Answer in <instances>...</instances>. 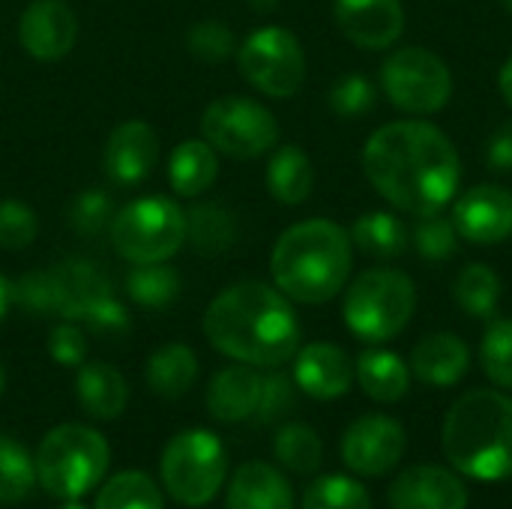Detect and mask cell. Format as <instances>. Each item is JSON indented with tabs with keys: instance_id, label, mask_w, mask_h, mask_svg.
Returning <instances> with one entry per match:
<instances>
[{
	"instance_id": "obj_1",
	"label": "cell",
	"mask_w": 512,
	"mask_h": 509,
	"mask_svg": "<svg viewBox=\"0 0 512 509\" xmlns=\"http://www.w3.org/2000/svg\"><path fill=\"white\" fill-rule=\"evenodd\" d=\"M363 168L378 195L411 216L444 210L462 180L456 144L423 120H396L372 132Z\"/></svg>"
},
{
	"instance_id": "obj_2",
	"label": "cell",
	"mask_w": 512,
	"mask_h": 509,
	"mask_svg": "<svg viewBox=\"0 0 512 509\" xmlns=\"http://www.w3.org/2000/svg\"><path fill=\"white\" fill-rule=\"evenodd\" d=\"M204 333L225 357L276 369L300 348V321L279 288L264 282H240L225 288L204 315Z\"/></svg>"
},
{
	"instance_id": "obj_3",
	"label": "cell",
	"mask_w": 512,
	"mask_h": 509,
	"mask_svg": "<svg viewBox=\"0 0 512 509\" xmlns=\"http://www.w3.org/2000/svg\"><path fill=\"white\" fill-rule=\"evenodd\" d=\"M351 237L330 219L291 225L273 246L270 270L276 288L297 303L333 300L351 276Z\"/></svg>"
},
{
	"instance_id": "obj_4",
	"label": "cell",
	"mask_w": 512,
	"mask_h": 509,
	"mask_svg": "<svg viewBox=\"0 0 512 509\" xmlns=\"http://www.w3.org/2000/svg\"><path fill=\"white\" fill-rule=\"evenodd\" d=\"M444 453L450 465L480 483L512 477V399L498 390H471L444 417Z\"/></svg>"
},
{
	"instance_id": "obj_5",
	"label": "cell",
	"mask_w": 512,
	"mask_h": 509,
	"mask_svg": "<svg viewBox=\"0 0 512 509\" xmlns=\"http://www.w3.org/2000/svg\"><path fill=\"white\" fill-rule=\"evenodd\" d=\"M108 462V441L96 429L75 423L51 429L33 459L39 486L60 501H78L81 495L93 492L105 477Z\"/></svg>"
},
{
	"instance_id": "obj_6",
	"label": "cell",
	"mask_w": 512,
	"mask_h": 509,
	"mask_svg": "<svg viewBox=\"0 0 512 509\" xmlns=\"http://www.w3.org/2000/svg\"><path fill=\"white\" fill-rule=\"evenodd\" d=\"M417 309V288L408 273L375 267L360 273L345 294V324L363 342L399 336Z\"/></svg>"
},
{
	"instance_id": "obj_7",
	"label": "cell",
	"mask_w": 512,
	"mask_h": 509,
	"mask_svg": "<svg viewBox=\"0 0 512 509\" xmlns=\"http://www.w3.org/2000/svg\"><path fill=\"white\" fill-rule=\"evenodd\" d=\"M228 474V456L222 441L207 429L180 432L168 441L159 459V477L165 492L183 507L210 504Z\"/></svg>"
},
{
	"instance_id": "obj_8",
	"label": "cell",
	"mask_w": 512,
	"mask_h": 509,
	"mask_svg": "<svg viewBox=\"0 0 512 509\" xmlns=\"http://www.w3.org/2000/svg\"><path fill=\"white\" fill-rule=\"evenodd\" d=\"M108 231L129 264H159L186 243V213L168 198H138L114 213Z\"/></svg>"
},
{
	"instance_id": "obj_9",
	"label": "cell",
	"mask_w": 512,
	"mask_h": 509,
	"mask_svg": "<svg viewBox=\"0 0 512 509\" xmlns=\"http://www.w3.org/2000/svg\"><path fill=\"white\" fill-rule=\"evenodd\" d=\"M387 99L408 114H435L453 96L450 66L429 48H399L381 66Z\"/></svg>"
},
{
	"instance_id": "obj_10",
	"label": "cell",
	"mask_w": 512,
	"mask_h": 509,
	"mask_svg": "<svg viewBox=\"0 0 512 509\" xmlns=\"http://www.w3.org/2000/svg\"><path fill=\"white\" fill-rule=\"evenodd\" d=\"M201 132L216 153L234 159H258L279 141V123L270 108L246 96H222L210 102L201 117Z\"/></svg>"
},
{
	"instance_id": "obj_11",
	"label": "cell",
	"mask_w": 512,
	"mask_h": 509,
	"mask_svg": "<svg viewBox=\"0 0 512 509\" xmlns=\"http://www.w3.org/2000/svg\"><path fill=\"white\" fill-rule=\"evenodd\" d=\"M237 63L246 81L273 99L294 96L306 78V54L300 39L276 24L246 36L237 51Z\"/></svg>"
},
{
	"instance_id": "obj_12",
	"label": "cell",
	"mask_w": 512,
	"mask_h": 509,
	"mask_svg": "<svg viewBox=\"0 0 512 509\" xmlns=\"http://www.w3.org/2000/svg\"><path fill=\"white\" fill-rule=\"evenodd\" d=\"M408 447L405 429L387 414H366L342 435V462L360 477L390 474Z\"/></svg>"
},
{
	"instance_id": "obj_13",
	"label": "cell",
	"mask_w": 512,
	"mask_h": 509,
	"mask_svg": "<svg viewBox=\"0 0 512 509\" xmlns=\"http://www.w3.org/2000/svg\"><path fill=\"white\" fill-rule=\"evenodd\" d=\"M453 225L474 246H495L512 234V192L507 186L480 183L453 207Z\"/></svg>"
},
{
	"instance_id": "obj_14",
	"label": "cell",
	"mask_w": 512,
	"mask_h": 509,
	"mask_svg": "<svg viewBox=\"0 0 512 509\" xmlns=\"http://www.w3.org/2000/svg\"><path fill=\"white\" fill-rule=\"evenodd\" d=\"M78 39V18L63 0H33L18 21V42L36 60H60Z\"/></svg>"
},
{
	"instance_id": "obj_15",
	"label": "cell",
	"mask_w": 512,
	"mask_h": 509,
	"mask_svg": "<svg viewBox=\"0 0 512 509\" xmlns=\"http://www.w3.org/2000/svg\"><path fill=\"white\" fill-rule=\"evenodd\" d=\"M333 12L342 33L369 51L390 48L405 30L402 0H336Z\"/></svg>"
},
{
	"instance_id": "obj_16",
	"label": "cell",
	"mask_w": 512,
	"mask_h": 509,
	"mask_svg": "<svg viewBox=\"0 0 512 509\" xmlns=\"http://www.w3.org/2000/svg\"><path fill=\"white\" fill-rule=\"evenodd\" d=\"M390 509H468V489L441 465H417L393 480Z\"/></svg>"
},
{
	"instance_id": "obj_17",
	"label": "cell",
	"mask_w": 512,
	"mask_h": 509,
	"mask_svg": "<svg viewBox=\"0 0 512 509\" xmlns=\"http://www.w3.org/2000/svg\"><path fill=\"white\" fill-rule=\"evenodd\" d=\"M105 174L120 186H135L147 180L159 162V138L144 120H126L114 126L105 141Z\"/></svg>"
},
{
	"instance_id": "obj_18",
	"label": "cell",
	"mask_w": 512,
	"mask_h": 509,
	"mask_svg": "<svg viewBox=\"0 0 512 509\" xmlns=\"http://www.w3.org/2000/svg\"><path fill=\"white\" fill-rule=\"evenodd\" d=\"M48 276H51V294H54V315L66 321H84L93 306L114 297L108 276L96 264L81 261V258L51 267Z\"/></svg>"
},
{
	"instance_id": "obj_19",
	"label": "cell",
	"mask_w": 512,
	"mask_h": 509,
	"mask_svg": "<svg viewBox=\"0 0 512 509\" xmlns=\"http://www.w3.org/2000/svg\"><path fill=\"white\" fill-rule=\"evenodd\" d=\"M294 381L297 387L321 402L339 399L351 390L354 366L348 354L333 342H312L294 354Z\"/></svg>"
},
{
	"instance_id": "obj_20",
	"label": "cell",
	"mask_w": 512,
	"mask_h": 509,
	"mask_svg": "<svg viewBox=\"0 0 512 509\" xmlns=\"http://www.w3.org/2000/svg\"><path fill=\"white\" fill-rule=\"evenodd\" d=\"M261 384L264 378L255 372V366L237 363L213 375L207 387V411L219 423H240L255 417L261 402Z\"/></svg>"
},
{
	"instance_id": "obj_21",
	"label": "cell",
	"mask_w": 512,
	"mask_h": 509,
	"mask_svg": "<svg viewBox=\"0 0 512 509\" xmlns=\"http://www.w3.org/2000/svg\"><path fill=\"white\" fill-rule=\"evenodd\" d=\"M225 509H294V492L273 465L246 462L228 483Z\"/></svg>"
},
{
	"instance_id": "obj_22",
	"label": "cell",
	"mask_w": 512,
	"mask_h": 509,
	"mask_svg": "<svg viewBox=\"0 0 512 509\" xmlns=\"http://www.w3.org/2000/svg\"><path fill=\"white\" fill-rule=\"evenodd\" d=\"M471 351L456 333H432L411 351V375L429 387H453L465 378Z\"/></svg>"
},
{
	"instance_id": "obj_23",
	"label": "cell",
	"mask_w": 512,
	"mask_h": 509,
	"mask_svg": "<svg viewBox=\"0 0 512 509\" xmlns=\"http://www.w3.org/2000/svg\"><path fill=\"white\" fill-rule=\"evenodd\" d=\"M75 393L81 408L96 420H117L129 399L126 378L108 363H84L75 378Z\"/></svg>"
},
{
	"instance_id": "obj_24",
	"label": "cell",
	"mask_w": 512,
	"mask_h": 509,
	"mask_svg": "<svg viewBox=\"0 0 512 509\" xmlns=\"http://www.w3.org/2000/svg\"><path fill=\"white\" fill-rule=\"evenodd\" d=\"M357 381L366 396H372L381 405L402 402L411 390V366L384 348L363 351L357 360Z\"/></svg>"
},
{
	"instance_id": "obj_25",
	"label": "cell",
	"mask_w": 512,
	"mask_h": 509,
	"mask_svg": "<svg viewBox=\"0 0 512 509\" xmlns=\"http://www.w3.org/2000/svg\"><path fill=\"white\" fill-rule=\"evenodd\" d=\"M216 174H219V159L207 141H180L171 150L168 177H171V189L180 198L204 195L213 186Z\"/></svg>"
},
{
	"instance_id": "obj_26",
	"label": "cell",
	"mask_w": 512,
	"mask_h": 509,
	"mask_svg": "<svg viewBox=\"0 0 512 509\" xmlns=\"http://www.w3.org/2000/svg\"><path fill=\"white\" fill-rule=\"evenodd\" d=\"M315 168L297 144H285L270 156L267 189L279 204H303L312 195Z\"/></svg>"
},
{
	"instance_id": "obj_27",
	"label": "cell",
	"mask_w": 512,
	"mask_h": 509,
	"mask_svg": "<svg viewBox=\"0 0 512 509\" xmlns=\"http://www.w3.org/2000/svg\"><path fill=\"white\" fill-rule=\"evenodd\" d=\"M195 378H198L195 351L186 348V345H180V342L162 345L147 360V384L162 399H180V396H186L189 387L195 384Z\"/></svg>"
},
{
	"instance_id": "obj_28",
	"label": "cell",
	"mask_w": 512,
	"mask_h": 509,
	"mask_svg": "<svg viewBox=\"0 0 512 509\" xmlns=\"http://www.w3.org/2000/svg\"><path fill=\"white\" fill-rule=\"evenodd\" d=\"M351 243L375 258H396L411 246V231L402 219H396L387 210L363 213L351 228Z\"/></svg>"
},
{
	"instance_id": "obj_29",
	"label": "cell",
	"mask_w": 512,
	"mask_h": 509,
	"mask_svg": "<svg viewBox=\"0 0 512 509\" xmlns=\"http://www.w3.org/2000/svg\"><path fill=\"white\" fill-rule=\"evenodd\" d=\"M186 240L204 255H222L237 240V222L219 204H195L186 213Z\"/></svg>"
},
{
	"instance_id": "obj_30",
	"label": "cell",
	"mask_w": 512,
	"mask_h": 509,
	"mask_svg": "<svg viewBox=\"0 0 512 509\" xmlns=\"http://www.w3.org/2000/svg\"><path fill=\"white\" fill-rule=\"evenodd\" d=\"M456 306L471 318H492L501 303V279L489 264H468L453 285Z\"/></svg>"
},
{
	"instance_id": "obj_31",
	"label": "cell",
	"mask_w": 512,
	"mask_h": 509,
	"mask_svg": "<svg viewBox=\"0 0 512 509\" xmlns=\"http://www.w3.org/2000/svg\"><path fill=\"white\" fill-rule=\"evenodd\" d=\"M126 291L138 306L159 312V309H168V306L177 303L180 276L165 261H159V264H135L129 270V276H126Z\"/></svg>"
},
{
	"instance_id": "obj_32",
	"label": "cell",
	"mask_w": 512,
	"mask_h": 509,
	"mask_svg": "<svg viewBox=\"0 0 512 509\" xmlns=\"http://www.w3.org/2000/svg\"><path fill=\"white\" fill-rule=\"evenodd\" d=\"M96 509H165V498L147 474L123 471L99 489Z\"/></svg>"
},
{
	"instance_id": "obj_33",
	"label": "cell",
	"mask_w": 512,
	"mask_h": 509,
	"mask_svg": "<svg viewBox=\"0 0 512 509\" xmlns=\"http://www.w3.org/2000/svg\"><path fill=\"white\" fill-rule=\"evenodd\" d=\"M273 450H276V459H279L288 471L303 474V477H306V474H315V471L321 468V462H324L321 438H318L309 426H303V423H288V426H282L279 435H276Z\"/></svg>"
},
{
	"instance_id": "obj_34",
	"label": "cell",
	"mask_w": 512,
	"mask_h": 509,
	"mask_svg": "<svg viewBox=\"0 0 512 509\" xmlns=\"http://www.w3.org/2000/svg\"><path fill=\"white\" fill-rule=\"evenodd\" d=\"M36 483V465L27 456V450L0 435V504H18L33 492Z\"/></svg>"
},
{
	"instance_id": "obj_35",
	"label": "cell",
	"mask_w": 512,
	"mask_h": 509,
	"mask_svg": "<svg viewBox=\"0 0 512 509\" xmlns=\"http://www.w3.org/2000/svg\"><path fill=\"white\" fill-rule=\"evenodd\" d=\"M303 509H372V498L357 480L330 474L306 489Z\"/></svg>"
},
{
	"instance_id": "obj_36",
	"label": "cell",
	"mask_w": 512,
	"mask_h": 509,
	"mask_svg": "<svg viewBox=\"0 0 512 509\" xmlns=\"http://www.w3.org/2000/svg\"><path fill=\"white\" fill-rule=\"evenodd\" d=\"M459 231L453 225V219H447L441 210L438 213H426L417 216L414 228H411V246L426 258V261H447L456 255L459 249Z\"/></svg>"
},
{
	"instance_id": "obj_37",
	"label": "cell",
	"mask_w": 512,
	"mask_h": 509,
	"mask_svg": "<svg viewBox=\"0 0 512 509\" xmlns=\"http://www.w3.org/2000/svg\"><path fill=\"white\" fill-rule=\"evenodd\" d=\"M480 360H483L486 375L498 387L512 390V318L492 321L480 345Z\"/></svg>"
},
{
	"instance_id": "obj_38",
	"label": "cell",
	"mask_w": 512,
	"mask_h": 509,
	"mask_svg": "<svg viewBox=\"0 0 512 509\" xmlns=\"http://www.w3.org/2000/svg\"><path fill=\"white\" fill-rule=\"evenodd\" d=\"M186 48L204 63H222L234 54L237 39L234 30L222 21H198L186 30Z\"/></svg>"
},
{
	"instance_id": "obj_39",
	"label": "cell",
	"mask_w": 512,
	"mask_h": 509,
	"mask_svg": "<svg viewBox=\"0 0 512 509\" xmlns=\"http://www.w3.org/2000/svg\"><path fill=\"white\" fill-rule=\"evenodd\" d=\"M375 99H378L375 84L360 72L342 75L330 90V108L339 117H363L375 108Z\"/></svg>"
},
{
	"instance_id": "obj_40",
	"label": "cell",
	"mask_w": 512,
	"mask_h": 509,
	"mask_svg": "<svg viewBox=\"0 0 512 509\" xmlns=\"http://www.w3.org/2000/svg\"><path fill=\"white\" fill-rule=\"evenodd\" d=\"M111 219H114V204L105 192L99 189H87L81 192L72 207H69V225L84 234V237H96L102 234L105 228H111Z\"/></svg>"
},
{
	"instance_id": "obj_41",
	"label": "cell",
	"mask_w": 512,
	"mask_h": 509,
	"mask_svg": "<svg viewBox=\"0 0 512 509\" xmlns=\"http://www.w3.org/2000/svg\"><path fill=\"white\" fill-rule=\"evenodd\" d=\"M39 234L36 213L21 201H0V246L3 249H27Z\"/></svg>"
},
{
	"instance_id": "obj_42",
	"label": "cell",
	"mask_w": 512,
	"mask_h": 509,
	"mask_svg": "<svg viewBox=\"0 0 512 509\" xmlns=\"http://www.w3.org/2000/svg\"><path fill=\"white\" fill-rule=\"evenodd\" d=\"M294 408V384L285 375H267L261 384V402L255 411L258 423H273L282 420Z\"/></svg>"
},
{
	"instance_id": "obj_43",
	"label": "cell",
	"mask_w": 512,
	"mask_h": 509,
	"mask_svg": "<svg viewBox=\"0 0 512 509\" xmlns=\"http://www.w3.org/2000/svg\"><path fill=\"white\" fill-rule=\"evenodd\" d=\"M48 354L60 363V366H81L87 357V336L81 327H75L72 321L57 324L48 336Z\"/></svg>"
},
{
	"instance_id": "obj_44",
	"label": "cell",
	"mask_w": 512,
	"mask_h": 509,
	"mask_svg": "<svg viewBox=\"0 0 512 509\" xmlns=\"http://www.w3.org/2000/svg\"><path fill=\"white\" fill-rule=\"evenodd\" d=\"M84 324L93 333L105 336V339H117V336H126L129 333V312L114 297H108V300H102L99 306H93L87 312Z\"/></svg>"
},
{
	"instance_id": "obj_45",
	"label": "cell",
	"mask_w": 512,
	"mask_h": 509,
	"mask_svg": "<svg viewBox=\"0 0 512 509\" xmlns=\"http://www.w3.org/2000/svg\"><path fill=\"white\" fill-rule=\"evenodd\" d=\"M486 165L498 174H512V120L501 123L486 141Z\"/></svg>"
},
{
	"instance_id": "obj_46",
	"label": "cell",
	"mask_w": 512,
	"mask_h": 509,
	"mask_svg": "<svg viewBox=\"0 0 512 509\" xmlns=\"http://www.w3.org/2000/svg\"><path fill=\"white\" fill-rule=\"evenodd\" d=\"M498 87H501V96L504 102L512 108V57L501 66V75H498Z\"/></svg>"
},
{
	"instance_id": "obj_47",
	"label": "cell",
	"mask_w": 512,
	"mask_h": 509,
	"mask_svg": "<svg viewBox=\"0 0 512 509\" xmlns=\"http://www.w3.org/2000/svg\"><path fill=\"white\" fill-rule=\"evenodd\" d=\"M9 303H12V288H9V282L0 276V321H3V315H6V309H9Z\"/></svg>"
},
{
	"instance_id": "obj_48",
	"label": "cell",
	"mask_w": 512,
	"mask_h": 509,
	"mask_svg": "<svg viewBox=\"0 0 512 509\" xmlns=\"http://www.w3.org/2000/svg\"><path fill=\"white\" fill-rule=\"evenodd\" d=\"M6 390V369H3V363H0V393Z\"/></svg>"
},
{
	"instance_id": "obj_49",
	"label": "cell",
	"mask_w": 512,
	"mask_h": 509,
	"mask_svg": "<svg viewBox=\"0 0 512 509\" xmlns=\"http://www.w3.org/2000/svg\"><path fill=\"white\" fill-rule=\"evenodd\" d=\"M60 509H87V507H81V504H75V501H66Z\"/></svg>"
},
{
	"instance_id": "obj_50",
	"label": "cell",
	"mask_w": 512,
	"mask_h": 509,
	"mask_svg": "<svg viewBox=\"0 0 512 509\" xmlns=\"http://www.w3.org/2000/svg\"><path fill=\"white\" fill-rule=\"evenodd\" d=\"M501 3H504V9L512 15V0H501Z\"/></svg>"
}]
</instances>
